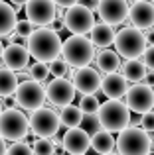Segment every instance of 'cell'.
Returning a JSON list of instances; mask_svg holds the SVG:
<instances>
[{
  "label": "cell",
  "instance_id": "obj_41",
  "mask_svg": "<svg viewBox=\"0 0 154 155\" xmlns=\"http://www.w3.org/2000/svg\"><path fill=\"white\" fill-rule=\"evenodd\" d=\"M105 155H119V153H105Z\"/></svg>",
  "mask_w": 154,
  "mask_h": 155
},
{
  "label": "cell",
  "instance_id": "obj_9",
  "mask_svg": "<svg viewBox=\"0 0 154 155\" xmlns=\"http://www.w3.org/2000/svg\"><path fill=\"white\" fill-rule=\"evenodd\" d=\"M63 26L71 31L73 35H85L93 30L95 26V16L89 6L83 4H75V6L67 8L65 16H63Z\"/></svg>",
  "mask_w": 154,
  "mask_h": 155
},
{
  "label": "cell",
  "instance_id": "obj_33",
  "mask_svg": "<svg viewBox=\"0 0 154 155\" xmlns=\"http://www.w3.org/2000/svg\"><path fill=\"white\" fill-rule=\"evenodd\" d=\"M140 126H142L144 132H154V112H144L140 116Z\"/></svg>",
  "mask_w": 154,
  "mask_h": 155
},
{
  "label": "cell",
  "instance_id": "obj_15",
  "mask_svg": "<svg viewBox=\"0 0 154 155\" xmlns=\"http://www.w3.org/2000/svg\"><path fill=\"white\" fill-rule=\"evenodd\" d=\"M128 20L136 30H150L154 26V4L148 0H138L128 10Z\"/></svg>",
  "mask_w": 154,
  "mask_h": 155
},
{
  "label": "cell",
  "instance_id": "obj_16",
  "mask_svg": "<svg viewBox=\"0 0 154 155\" xmlns=\"http://www.w3.org/2000/svg\"><path fill=\"white\" fill-rule=\"evenodd\" d=\"M63 149L69 155H85L91 147V136L81 128H69L63 134Z\"/></svg>",
  "mask_w": 154,
  "mask_h": 155
},
{
  "label": "cell",
  "instance_id": "obj_18",
  "mask_svg": "<svg viewBox=\"0 0 154 155\" xmlns=\"http://www.w3.org/2000/svg\"><path fill=\"white\" fill-rule=\"evenodd\" d=\"M127 91H128V81L121 73H111V75L103 77L101 92L107 96V100H119L121 96L127 94Z\"/></svg>",
  "mask_w": 154,
  "mask_h": 155
},
{
  "label": "cell",
  "instance_id": "obj_36",
  "mask_svg": "<svg viewBox=\"0 0 154 155\" xmlns=\"http://www.w3.org/2000/svg\"><path fill=\"white\" fill-rule=\"evenodd\" d=\"M142 83H144V84H148V87H154V71L146 73V77H144Z\"/></svg>",
  "mask_w": 154,
  "mask_h": 155
},
{
  "label": "cell",
  "instance_id": "obj_29",
  "mask_svg": "<svg viewBox=\"0 0 154 155\" xmlns=\"http://www.w3.org/2000/svg\"><path fill=\"white\" fill-rule=\"evenodd\" d=\"M34 155H55V145L51 143V140H36L32 145Z\"/></svg>",
  "mask_w": 154,
  "mask_h": 155
},
{
  "label": "cell",
  "instance_id": "obj_31",
  "mask_svg": "<svg viewBox=\"0 0 154 155\" xmlns=\"http://www.w3.org/2000/svg\"><path fill=\"white\" fill-rule=\"evenodd\" d=\"M6 155H34L32 147L24 141H14L10 147L6 149Z\"/></svg>",
  "mask_w": 154,
  "mask_h": 155
},
{
  "label": "cell",
  "instance_id": "obj_8",
  "mask_svg": "<svg viewBox=\"0 0 154 155\" xmlns=\"http://www.w3.org/2000/svg\"><path fill=\"white\" fill-rule=\"evenodd\" d=\"M59 114L51 108H40L30 116V132L40 140H51L59 132Z\"/></svg>",
  "mask_w": 154,
  "mask_h": 155
},
{
  "label": "cell",
  "instance_id": "obj_2",
  "mask_svg": "<svg viewBox=\"0 0 154 155\" xmlns=\"http://www.w3.org/2000/svg\"><path fill=\"white\" fill-rule=\"evenodd\" d=\"M61 57L69 67H87L95 57V45L87 35H71L61 45Z\"/></svg>",
  "mask_w": 154,
  "mask_h": 155
},
{
  "label": "cell",
  "instance_id": "obj_27",
  "mask_svg": "<svg viewBox=\"0 0 154 155\" xmlns=\"http://www.w3.org/2000/svg\"><path fill=\"white\" fill-rule=\"evenodd\" d=\"M79 110L83 114H97L99 112V106H101V102L97 100V96L95 94H83V98L79 100Z\"/></svg>",
  "mask_w": 154,
  "mask_h": 155
},
{
  "label": "cell",
  "instance_id": "obj_34",
  "mask_svg": "<svg viewBox=\"0 0 154 155\" xmlns=\"http://www.w3.org/2000/svg\"><path fill=\"white\" fill-rule=\"evenodd\" d=\"M142 63L146 65V69L154 71V45H146V49L142 53Z\"/></svg>",
  "mask_w": 154,
  "mask_h": 155
},
{
  "label": "cell",
  "instance_id": "obj_26",
  "mask_svg": "<svg viewBox=\"0 0 154 155\" xmlns=\"http://www.w3.org/2000/svg\"><path fill=\"white\" fill-rule=\"evenodd\" d=\"M79 128H81V130H85L89 136L97 134L99 130H103V128H101V122H99V116H97V114H83Z\"/></svg>",
  "mask_w": 154,
  "mask_h": 155
},
{
  "label": "cell",
  "instance_id": "obj_7",
  "mask_svg": "<svg viewBox=\"0 0 154 155\" xmlns=\"http://www.w3.org/2000/svg\"><path fill=\"white\" fill-rule=\"evenodd\" d=\"M14 98H16V104L20 106V110L36 112V110L44 108V104H46V88L42 87V83L28 79L18 84Z\"/></svg>",
  "mask_w": 154,
  "mask_h": 155
},
{
  "label": "cell",
  "instance_id": "obj_13",
  "mask_svg": "<svg viewBox=\"0 0 154 155\" xmlns=\"http://www.w3.org/2000/svg\"><path fill=\"white\" fill-rule=\"evenodd\" d=\"M97 6H99L97 8L99 16L109 26H119V24H123L124 20L128 18V10H131L127 0H99Z\"/></svg>",
  "mask_w": 154,
  "mask_h": 155
},
{
  "label": "cell",
  "instance_id": "obj_38",
  "mask_svg": "<svg viewBox=\"0 0 154 155\" xmlns=\"http://www.w3.org/2000/svg\"><path fill=\"white\" fill-rule=\"evenodd\" d=\"M10 2H12V6H26V2H28V0H10Z\"/></svg>",
  "mask_w": 154,
  "mask_h": 155
},
{
  "label": "cell",
  "instance_id": "obj_30",
  "mask_svg": "<svg viewBox=\"0 0 154 155\" xmlns=\"http://www.w3.org/2000/svg\"><path fill=\"white\" fill-rule=\"evenodd\" d=\"M67 69H69V65L63 61V57H58L55 61L50 63V75H54L55 79H63L67 75Z\"/></svg>",
  "mask_w": 154,
  "mask_h": 155
},
{
  "label": "cell",
  "instance_id": "obj_6",
  "mask_svg": "<svg viewBox=\"0 0 154 155\" xmlns=\"http://www.w3.org/2000/svg\"><path fill=\"white\" fill-rule=\"evenodd\" d=\"M30 134V118L20 108H4L0 114V136L10 141H22Z\"/></svg>",
  "mask_w": 154,
  "mask_h": 155
},
{
  "label": "cell",
  "instance_id": "obj_43",
  "mask_svg": "<svg viewBox=\"0 0 154 155\" xmlns=\"http://www.w3.org/2000/svg\"><path fill=\"white\" fill-rule=\"evenodd\" d=\"M152 112H154V108H152Z\"/></svg>",
  "mask_w": 154,
  "mask_h": 155
},
{
  "label": "cell",
  "instance_id": "obj_23",
  "mask_svg": "<svg viewBox=\"0 0 154 155\" xmlns=\"http://www.w3.org/2000/svg\"><path fill=\"white\" fill-rule=\"evenodd\" d=\"M91 147L97 153L105 155V153H113V147H117V140L113 137L111 132L107 130H99L97 134L91 136Z\"/></svg>",
  "mask_w": 154,
  "mask_h": 155
},
{
  "label": "cell",
  "instance_id": "obj_25",
  "mask_svg": "<svg viewBox=\"0 0 154 155\" xmlns=\"http://www.w3.org/2000/svg\"><path fill=\"white\" fill-rule=\"evenodd\" d=\"M81 118H83V112L79 110V106H63L59 110V122H61L65 128H79Z\"/></svg>",
  "mask_w": 154,
  "mask_h": 155
},
{
  "label": "cell",
  "instance_id": "obj_37",
  "mask_svg": "<svg viewBox=\"0 0 154 155\" xmlns=\"http://www.w3.org/2000/svg\"><path fill=\"white\" fill-rule=\"evenodd\" d=\"M6 140H4L2 136H0V155H6Z\"/></svg>",
  "mask_w": 154,
  "mask_h": 155
},
{
  "label": "cell",
  "instance_id": "obj_5",
  "mask_svg": "<svg viewBox=\"0 0 154 155\" xmlns=\"http://www.w3.org/2000/svg\"><path fill=\"white\" fill-rule=\"evenodd\" d=\"M146 45L148 41H146V35L142 34V30H136L132 26L119 30L115 35V49L119 53V57H124V61L138 59L146 49Z\"/></svg>",
  "mask_w": 154,
  "mask_h": 155
},
{
  "label": "cell",
  "instance_id": "obj_3",
  "mask_svg": "<svg viewBox=\"0 0 154 155\" xmlns=\"http://www.w3.org/2000/svg\"><path fill=\"white\" fill-rule=\"evenodd\" d=\"M152 137L138 126H128L117 137V151L119 155H148L150 153Z\"/></svg>",
  "mask_w": 154,
  "mask_h": 155
},
{
  "label": "cell",
  "instance_id": "obj_39",
  "mask_svg": "<svg viewBox=\"0 0 154 155\" xmlns=\"http://www.w3.org/2000/svg\"><path fill=\"white\" fill-rule=\"evenodd\" d=\"M2 53H4V45H2V39H0V57H2Z\"/></svg>",
  "mask_w": 154,
  "mask_h": 155
},
{
  "label": "cell",
  "instance_id": "obj_32",
  "mask_svg": "<svg viewBox=\"0 0 154 155\" xmlns=\"http://www.w3.org/2000/svg\"><path fill=\"white\" fill-rule=\"evenodd\" d=\"M34 31V26H32L28 20H18L16 22V28H14V34L18 35V38H30V34Z\"/></svg>",
  "mask_w": 154,
  "mask_h": 155
},
{
  "label": "cell",
  "instance_id": "obj_21",
  "mask_svg": "<svg viewBox=\"0 0 154 155\" xmlns=\"http://www.w3.org/2000/svg\"><path fill=\"white\" fill-rule=\"evenodd\" d=\"M16 8L8 2L0 0V38L10 35L16 28Z\"/></svg>",
  "mask_w": 154,
  "mask_h": 155
},
{
  "label": "cell",
  "instance_id": "obj_24",
  "mask_svg": "<svg viewBox=\"0 0 154 155\" xmlns=\"http://www.w3.org/2000/svg\"><path fill=\"white\" fill-rule=\"evenodd\" d=\"M18 84H20L18 77H16V73L12 69L0 67V96H4V98L12 96L16 92V88H18Z\"/></svg>",
  "mask_w": 154,
  "mask_h": 155
},
{
  "label": "cell",
  "instance_id": "obj_35",
  "mask_svg": "<svg viewBox=\"0 0 154 155\" xmlns=\"http://www.w3.org/2000/svg\"><path fill=\"white\" fill-rule=\"evenodd\" d=\"M55 6H61V8H71L75 4H79V0H54Z\"/></svg>",
  "mask_w": 154,
  "mask_h": 155
},
{
  "label": "cell",
  "instance_id": "obj_17",
  "mask_svg": "<svg viewBox=\"0 0 154 155\" xmlns=\"http://www.w3.org/2000/svg\"><path fill=\"white\" fill-rule=\"evenodd\" d=\"M2 61L8 69L12 71H22L24 67L28 65L30 61V53H28V47L22 45V43H10L8 47H4L2 53Z\"/></svg>",
  "mask_w": 154,
  "mask_h": 155
},
{
  "label": "cell",
  "instance_id": "obj_22",
  "mask_svg": "<svg viewBox=\"0 0 154 155\" xmlns=\"http://www.w3.org/2000/svg\"><path fill=\"white\" fill-rule=\"evenodd\" d=\"M97 69L105 75H111V73H117L121 69V57L117 51L113 49H103L97 55Z\"/></svg>",
  "mask_w": 154,
  "mask_h": 155
},
{
  "label": "cell",
  "instance_id": "obj_20",
  "mask_svg": "<svg viewBox=\"0 0 154 155\" xmlns=\"http://www.w3.org/2000/svg\"><path fill=\"white\" fill-rule=\"evenodd\" d=\"M121 71H123L121 75H123L128 83L136 84V83H142L144 81L148 69H146V65H144L140 59H127L124 63H121Z\"/></svg>",
  "mask_w": 154,
  "mask_h": 155
},
{
  "label": "cell",
  "instance_id": "obj_14",
  "mask_svg": "<svg viewBox=\"0 0 154 155\" xmlns=\"http://www.w3.org/2000/svg\"><path fill=\"white\" fill-rule=\"evenodd\" d=\"M71 83H73L75 91H79L81 94H95L97 91H101V83H103V77L99 75V71L93 67H79L75 69L73 77H71Z\"/></svg>",
  "mask_w": 154,
  "mask_h": 155
},
{
  "label": "cell",
  "instance_id": "obj_12",
  "mask_svg": "<svg viewBox=\"0 0 154 155\" xmlns=\"http://www.w3.org/2000/svg\"><path fill=\"white\" fill-rule=\"evenodd\" d=\"M75 87L73 83H71V79H54L47 83L46 87V100H50L54 106H59V108H63V106H69L73 102L75 98Z\"/></svg>",
  "mask_w": 154,
  "mask_h": 155
},
{
  "label": "cell",
  "instance_id": "obj_40",
  "mask_svg": "<svg viewBox=\"0 0 154 155\" xmlns=\"http://www.w3.org/2000/svg\"><path fill=\"white\" fill-rule=\"evenodd\" d=\"M2 110H4V108H2V100H0V114H2Z\"/></svg>",
  "mask_w": 154,
  "mask_h": 155
},
{
  "label": "cell",
  "instance_id": "obj_1",
  "mask_svg": "<svg viewBox=\"0 0 154 155\" xmlns=\"http://www.w3.org/2000/svg\"><path fill=\"white\" fill-rule=\"evenodd\" d=\"M61 38L51 28H38L26 39V47L30 57H34L38 63H47L61 57Z\"/></svg>",
  "mask_w": 154,
  "mask_h": 155
},
{
  "label": "cell",
  "instance_id": "obj_28",
  "mask_svg": "<svg viewBox=\"0 0 154 155\" xmlns=\"http://www.w3.org/2000/svg\"><path fill=\"white\" fill-rule=\"evenodd\" d=\"M47 77H50V65L47 63H38V61H36L30 67V79L32 81L44 83V81H47Z\"/></svg>",
  "mask_w": 154,
  "mask_h": 155
},
{
  "label": "cell",
  "instance_id": "obj_19",
  "mask_svg": "<svg viewBox=\"0 0 154 155\" xmlns=\"http://www.w3.org/2000/svg\"><path fill=\"white\" fill-rule=\"evenodd\" d=\"M115 35L117 31L113 30V26H109V24H95L93 26V30L89 31V39H91L93 45L97 47H109L115 43Z\"/></svg>",
  "mask_w": 154,
  "mask_h": 155
},
{
  "label": "cell",
  "instance_id": "obj_42",
  "mask_svg": "<svg viewBox=\"0 0 154 155\" xmlns=\"http://www.w3.org/2000/svg\"><path fill=\"white\" fill-rule=\"evenodd\" d=\"M135 2H138V0H135Z\"/></svg>",
  "mask_w": 154,
  "mask_h": 155
},
{
  "label": "cell",
  "instance_id": "obj_11",
  "mask_svg": "<svg viewBox=\"0 0 154 155\" xmlns=\"http://www.w3.org/2000/svg\"><path fill=\"white\" fill-rule=\"evenodd\" d=\"M124 104L131 112H136L142 116L144 112H150L154 108V91L152 87L144 83H136L128 87L127 94H124Z\"/></svg>",
  "mask_w": 154,
  "mask_h": 155
},
{
  "label": "cell",
  "instance_id": "obj_10",
  "mask_svg": "<svg viewBox=\"0 0 154 155\" xmlns=\"http://www.w3.org/2000/svg\"><path fill=\"white\" fill-rule=\"evenodd\" d=\"M24 10H26V20L38 28H47L55 22L58 16V6L54 0H28Z\"/></svg>",
  "mask_w": 154,
  "mask_h": 155
},
{
  "label": "cell",
  "instance_id": "obj_4",
  "mask_svg": "<svg viewBox=\"0 0 154 155\" xmlns=\"http://www.w3.org/2000/svg\"><path fill=\"white\" fill-rule=\"evenodd\" d=\"M99 122L101 128L107 132H123L124 128L131 126V110L127 108V104L121 100H107L99 106Z\"/></svg>",
  "mask_w": 154,
  "mask_h": 155
}]
</instances>
